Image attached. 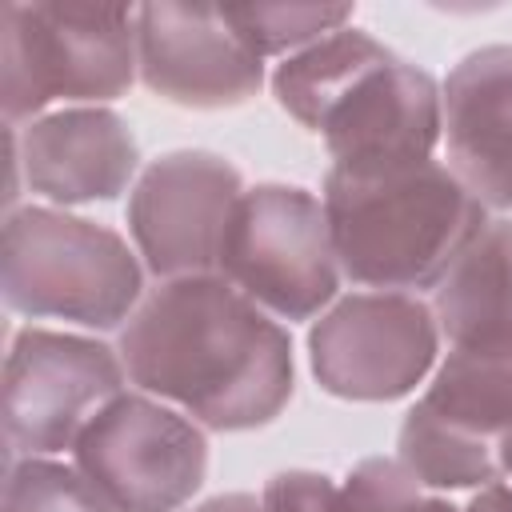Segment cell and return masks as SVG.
<instances>
[{"mask_svg": "<svg viewBox=\"0 0 512 512\" xmlns=\"http://www.w3.org/2000/svg\"><path fill=\"white\" fill-rule=\"evenodd\" d=\"M116 352L132 384L212 432L260 428L292 396L288 332L220 272L156 284Z\"/></svg>", "mask_w": 512, "mask_h": 512, "instance_id": "obj_1", "label": "cell"}, {"mask_svg": "<svg viewBox=\"0 0 512 512\" xmlns=\"http://www.w3.org/2000/svg\"><path fill=\"white\" fill-rule=\"evenodd\" d=\"M324 212L340 272L380 292L436 288L488 224L484 204L440 160L376 176L328 168Z\"/></svg>", "mask_w": 512, "mask_h": 512, "instance_id": "obj_2", "label": "cell"}, {"mask_svg": "<svg viewBox=\"0 0 512 512\" xmlns=\"http://www.w3.org/2000/svg\"><path fill=\"white\" fill-rule=\"evenodd\" d=\"M136 64V8L124 4H0V104L8 128L52 100H112Z\"/></svg>", "mask_w": 512, "mask_h": 512, "instance_id": "obj_3", "label": "cell"}, {"mask_svg": "<svg viewBox=\"0 0 512 512\" xmlns=\"http://www.w3.org/2000/svg\"><path fill=\"white\" fill-rule=\"evenodd\" d=\"M0 288L12 312L116 328L140 308L144 272L112 228L56 208H16L4 220Z\"/></svg>", "mask_w": 512, "mask_h": 512, "instance_id": "obj_4", "label": "cell"}, {"mask_svg": "<svg viewBox=\"0 0 512 512\" xmlns=\"http://www.w3.org/2000/svg\"><path fill=\"white\" fill-rule=\"evenodd\" d=\"M216 272L280 320L316 316L340 284L324 200L296 184L244 188Z\"/></svg>", "mask_w": 512, "mask_h": 512, "instance_id": "obj_5", "label": "cell"}, {"mask_svg": "<svg viewBox=\"0 0 512 512\" xmlns=\"http://www.w3.org/2000/svg\"><path fill=\"white\" fill-rule=\"evenodd\" d=\"M72 456L116 512H176L208 472L204 428L140 392L112 396L84 424Z\"/></svg>", "mask_w": 512, "mask_h": 512, "instance_id": "obj_6", "label": "cell"}, {"mask_svg": "<svg viewBox=\"0 0 512 512\" xmlns=\"http://www.w3.org/2000/svg\"><path fill=\"white\" fill-rule=\"evenodd\" d=\"M124 360L108 344L76 332L24 328L4 360V440L12 456L72 448L84 424L120 396Z\"/></svg>", "mask_w": 512, "mask_h": 512, "instance_id": "obj_7", "label": "cell"}, {"mask_svg": "<svg viewBox=\"0 0 512 512\" xmlns=\"http://www.w3.org/2000/svg\"><path fill=\"white\" fill-rule=\"evenodd\" d=\"M440 324L412 292H356L308 332L312 376L340 400H400L436 364Z\"/></svg>", "mask_w": 512, "mask_h": 512, "instance_id": "obj_8", "label": "cell"}, {"mask_svg": "<svg viewBox=\"0 0 512 512\" xmlns=\"http://www.w3.org/2000/svg\"><path fill=\"white\" fill-rule=\"evenodd\" d=\"M240 172L204 148H176L152 160L128 196V232L160 280L208 276L220 268V244L236 200Z\"/></svg>", "mask_w": 512, "mask_h": 512, "instance_id": "obj_9", "label": "cell"}, {"mask_svg": "<svg viewBox=\"0 0 512 512\" xmlns=\"http://www.w3.org/2000/svg\"><path fill=\"white\" fill-rule=\"evenodd\" d=\"M440 120L444 108L436 80L388 52L380 64L360 72L344 88V96L332 100L316 132L328 144L332 168L376 176L432 160Z\"/></svg>", "mask_w": 512, "mask_h": 512, "instance_id": "obj_10", "label": "cell"}, {"mask_svg": "<svg viewBox=\"0 0 512 512\" xmlns=\"http://www.w3.org/2000/svg\"><path fill=\"white\" fill-rule=\"evenodd\" d=\"M140 80L184 108H236L260 92L264 64L216 4L136 8Z\"/></svg>", "mask_w": 512, "mask_h": 512, "instance_id": "obj_11", "label": "cell"}, {"mask_svg": "<svg viewBox=\"0 0 512 512\" xmlns=\"http://www.w3.org/2000/svg\"><path fill=\"white\" fill-rule=\"evenodd\" d=\"M8 148L16 152L28 192L52 204L112 200L140 164L128 120L96 104L36 116L24 132L8 128Z\"/></svg>", "mask_w": 512, "mask_h": 512, "instance_id": "obj_12", "label": "cell"}, {"mask_svg": "<svg viewBox=\"0 0 512 512\" xmlns=\"http://www.w3.org/2000/svg\"><path fill=\"white\" fill-rule=\"evenodd\" d=\"M448 168L484 208H512V44L472 48L440 88Z\"/></svg>", "mask_w": 512, "mask_h": 512, "instance_id": "obj_13", "label": "cell"}, {"mask_svg": "<svg viewBox=\"0 0 512 512\" xmlns=\"http://www.w3.org/2000/svg\"><path fill=\"white\" fill-rule=\"evenodd\" d=\"M440 336L452 348H512V220H488L436 284Z\"/></svg>", "mask_w": 512, "mask_h": 512, "instance_id": "obj_14", "label": "cell"}, {"mask_svg": "<svg viewBox=\"0 0 512 512\" xmlns=\"http://www.w3.org/2000/svg\"><path fill=\"white\" fill-rule=\"evenodd\" d=\"M424 404L444 416L448 424L500 440L512 432V348H452L428 392Z\"/></svg>", "mask_w": 512, "mask_h": 512, "instance_id": "obj_15", "label": "cell"}, {"mask_svg": "<svg viewBox=\"0 0 512 512\" xmlns=\"http://www.w3.org/2000/svg\"><path fill=\"white\" fill-rule=\"evenodd\" d=\"M388 56V48L360 32V28H340L316 44H308L296 56H284V64L272 72V96L276 104L300 120L304 128L316 132L320 116L332 108L336 96H344V88L368 72L372 64H380Z\"/></svg>", "mask_w": 512, "mask_h": 512, "instance_id": "obj_16", "label": "cell"}, {"mask_svg": "<svg viewBox=\"0 0 512 512\" xmlns=\"http://www.w3.org/2000/svg\"><path fill=\"white\" fill-rule=\"evenodd\" d=\"M396 460L420 480V488H484L500 480V456L496 444L484 436H472L444 416H436L424 400L404 416L396 436Z\"/></svg>", "mask_w": 512, "mask_h": 512, "instance_id": "obj_17", "label": "cell"}, {"mask_svg": "<svg viewBox=\"0 0 512 512\" xmlns=\"http://www.w3.org/2000/svg\"><path fill=\"white\" fill-rule=\"evenodd\" d=\"M220 8L260 60L280 52L296 56L308 44L340 32L344 20H352L348 4H220Z\"/></svg>", "mask_w": 512, "mask_h": 512, "instance_id": "obj_18", "label": "cell"}, {"mask_svg": "<svg viewBox=\"0 0 512 512\" xmlns=\"http://www.w3.org/2000/svg\"><path fill=\"white\" fill-rule=\"evenodd\" d=\"M0 512H116V504L76 464L20 456L8 460Z\"/></svg>", "mask_w": 512, "mask_h": 512, "instance_id": "obj_19", "label": "cell"}, {"mask_svg": "<svg viewBox=\"0 0 512 512\" xmlns=\"http://www.w3.org/2000/svg\"><path fill=\"white\" fill-rule=\"evenodd\" d=\"M424 500L428 496L420 492V480L400 460L368 456L336 488L332 512H420Z\"/></svg>", "mask_w": 512, "mask_h": 512, "instance_id": "obj_20", "label": "cell"}, {"mask_svg": "<svg viewBox=\"0 0 512 512\" xmlns=\"http://www.w3.org/2000/svg\"><path fill=\"white\" fill-rule=\"evenodd\" d=\"M260 500L268 512H332L336 508V484L324 472L288 468L264 484Z\"/></svg>", "mask_w": 512, "mask_h": 512, "instance_id": "obj_21", "label": "cell"}, {"mask_svg": "<svg viewBox=\"0 0 512 512\" xmlns=\"http://www.w3.org/2000/svg\"><path fill=\"white\" fill-rule=\"evenodd\" d=\"M460 512H512V484L492 480V484L476 488V496H472Z\"/></svg>", "mask_w": 512, "mask_h": 512, "instance_id": "obj_22", "label": "cell"}, {"mask_svg": "<svg viewBox=\"0 0 512 512\" xmlns=\"http://www.w3.org/2000/svg\"><path fill=\"white\" fill-rule=\"evenodd\" d=\"M192 512H268V508H264V500H256V496H248V492H224V496L204 500V504L192 508Z\"/></svg>", "mask_w": 512, "mask_h": 512, "instance_id": "obj_23", "label": "cell"}, {"mask_svg": "<svg viewBox=\"0 0 512 512\" xmlns=\"http://www.w3.org/2000/svg\"><path fill=\"white\" fill-rule=\"evenodd\" d=\"M496 456H500V468H504V472H512V432L496 440Z\"/></svg>", "mask_w": 512, "mask_h": 512, "instance_id": "obj_24", "label": "cell"}, {"mask_svg": "<svg viewBox=\"0 0 512 512\" xmlns=\"http://www.w3.org/2000/svg\"><path fill=\"white\" fill-rule=\"evenodd\" d=\"M420 512H460V508H456V504H448V500H440V496H428Z\"/></svg>", "mask_w": 512, "mask_h": 512, "instance_id": "obj_25", "label": "cell"}]
</instances>
